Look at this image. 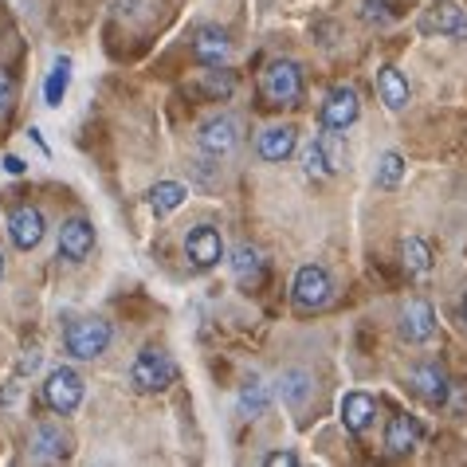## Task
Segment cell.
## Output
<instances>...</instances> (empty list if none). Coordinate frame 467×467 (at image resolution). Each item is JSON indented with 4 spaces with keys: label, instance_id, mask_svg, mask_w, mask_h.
<instances>
[{
    "label": "cell",
    "instance_id": "1",
    "mask_svg": "<svg viewBox=\"0 0 467 467\" xmlns=\"http://www.w3.org/2000/svg\"><path fill=\"white\" fill-rule=\"evenodd\" d=\"M173 381H177V366L165 349H141L134 366H130V385L138 393H165Z\"/></svg>",
    "mask_w": 467,
    "mask_h": 467
},
{
    "label": "cell",
    "instance_id": "2",
    "mask_svg": "<svg viewBox=\"0 0 467 467\" xmlns=\"http://www.w3.org/2000/svg\"><path fill=\"white\" fill-rule=\"evenodd\" d=\"M110 322H102V318H75L67 334H63V346H67V354L71 358H79V361H95L107 354V346H110Z\"/></svg>",
    "mask_w": 467,
    "mask_h": 467
},
{
    "label": "cell",
    "instance_id": "3",
    "mask_svg": "<svg viewBox=\"0 0 467 467\" xmlns=\"http://www.w3.org/2000/svg\"><path fill=\"white\" fill-rule=\"evenodd\" d=\"M259 90H264V99L271 107H295V102L303 99V71H298V63H291V59L267 63Z\"/></svg>",
    "mask_w": 467,
    "mask_h": 467
},
{
    "label": "cell",
    "instance_id": "4",
    "mask_svg": "<svg viewBox=\"0 0 467 467\" xmlns=\"http://www.w3.org/2000/svg\"><path fill=\"white\" fill-rule=\"evenodd\" d=\"M83 393H87V385L71 366L51 369L47 381H44V400H47V409L56 412V417H71V412L83 405Z\"/></svg>",
    "mask_w": 467,
    "mask_h": 467
},
{
    "label": "cell",
    "instance_id": "5",
    "mask_svg": "<svg viewBox=\"0 0 467 467\" xmlns=\"http://www.w3.org/2000/svg\"><path fill=\"white\" fill-rule=\"evenodd\" d=\"M295 306L298 310H322L330 303V291H334V283L327 275V267H318V264H303L298 267V275H295Z\"/></svg>",
    "mask_w": 467,
    "mask_h": 467
},
{
    "label": "cell",
    "instance_id": "6",
    "mask_svg": "<svg viewBox=\"0 0 467 467\" xmlns=\"http://www.w3.org/2000/svg\"><path fill=\"white\" fill-rule=\"evenodd\" d=\"M361 114V99L354 87H334L327 102H322V130H334V134H346L349 126L358 122Z\"/></svg>",
    "mask_w": 467,
    "mask_h": 467
},
{
    "label": "cell",
    "instance_id": "7",
    "mask_svg": "<svg viewBox=\"0 0 467 467\" xmlns=\"http://www.w3.org/2000/svg\"><path fill=\"white\" fill-rule=\"evenodd\" d=\"M397 334H400V342H409V346H420L428 342L436 334V310L428 298H409V306L400 310V322H397Z\"/></svg>",
    "mask_w": 467,
    "mask_h": 467
},
{
    "label": "cell",
    "instance_id": "8",
    "mask_svg": "<svg viewBox=\"0 0 467 467\" xmlns=\"http://www.w3.org/2000/svg\"><path fill=\"white\" fill-rule=\"evenodd\" d=\"M197 146L204 153H213V158H224V153H232L240 146V119H236V114H216V119H209L201 126V134H197Z\"/></svg>",
    "mask_w": 467,
    "mask_h": 467
},
{
    "label": "cell",
    "instance_id": "9",
    "mask_svg": "<svg viewBox=\"0 0 467 467\" xmlns=\"http://www.w3.org/2000/svg\"><path fill=\"white\" fill-rule=\"evenodd\" d=\"M185 255L197 271H209L224 259V240H220V232L213 224H197V228H189V236H185Z\"/></svg>",
    "mask_w": 467,
    "mask_h": 467
},
{
    "label": "cell",
    "instance_id": "10",
    "mask_svg": "<svg viewBox=\"0 0 467 467\" xmlns=\"http://www.w3.org/2000/svg\"><path fill=\"white\" fill-rule=\"evenodd\" d=\"M8 236H12V244H16L20 252L40 248V240L47 236V220H44V213L36 209V204H20V209L8 216Z\"/></svg>",
    "mask_w": 467,
    "mask_h": 467
},
{
    "label": "cell",
    "instance_id": "11",
    "mask_svg": "<svg viewBox=\"0 0 467 467\" xmlns=\"http://www.w3.org/2000/svg\"><path fill=\"white\" fill-rule=\"evenodd\" d=\"M90 252H95V228H90V220L87 216L63 220V228H59V259H67V264H83Z\"/></svg>",
    "mask_w": 467,
    "mask_h": 467
},
{
    "label": "cell",
    "instance_id": "12",
    "mask_svg": "<svg viewBox=\"0 0 467 467\" xmlns=\"http://www.w3.org/2000/svg\"><path fill=\"white\" fill-rule=\"evenodd\" d=\"M409 385H412V393H417L424 405H432V409H440V405H448V373H444V366L440 361H424V366H417L409 373Z\"/></svg>",
    "mask_w": 467,
    "mask_h": 467
},
{
    "label": "cell",
    "instance_id": "13",
    "mask_svg": "<svg viewBox=\"0 0 467 467\" xmlns=\"http://www.w3.org/2000/svg\"><path fill=\"white\" fill-rule=\"evenodd\" d=\"M420 28L451 36V40H467V8L456 5V0H436V8H428V16H424Z\"/></svg>",
    "mask_w": 467,
    "mask_h": 467
},
{
    "label": "cell",
    "instance_id": "14",
    "mask_svg": "<svg viewBox=\"0 0 467 467\" xmlns=\"http://www.w3.org/2000/svg\"><path fill=\"white\" fill-rule=\"evenodd\" d=\"M228 51H232V40L216 24H204V28H197V36H192V56H197V63H204V67H220V63L228 59Z\"/></svg>",
    "mask_w": 467,
    "mask_h": 467
},
{
    "label": "cell",
    "instance_id": "15",
    "mask_svg": "<svg viewBox=\"0 0 467 467\" xmlns=\"http://www.w3.org/2000/svg\"><path fill=\"white\" fill-rule=\"evenodd\" d=\"M298 146V130L295 126H267L264 134H259L255 141V150H259V158L264 161H287L291 153Z\"/></svg>",
    "mask_w": 467,
    "mask_h": 467
},
{
    "label": "cell",
    "instance_id": "16",
    "mask_svg": "<svg viewBox=\"0 0 467 467\" xmlns=\"http://www.w3.org/2000/svg\"><path fill=\"white\" fill-rule=\"evenodd\" d=\"M338 412H342L346 432L361 436V432H369L373 417H378V405H373V397H369V393H346V397H342V405H338Z\"/></svg>",
    "mask_w": 467,
    "mask_h": 467
},
{
    "label": "cell",
    "instance_id": "17",
    "mask_svg": "<svg viewBox=\"0 0 467 467\" xmlns=\"http://www.w3.org/2000/svg\"><path fill=\"white\" fill-rule=\"evenodd\" d=\"M32 456L36 460H63L71 451V436L63 432V428H56V424H40L32 432Z\"/></svg>",
    "mask_w": 467,
    "mask_h": 467
},
{
    "label": "cell",
    "instance_id": "18",
    "mask_svg": "<svg viewBox=\"0 0 467 467\" xmlns=\"http://www.w3.org/2000/svg\"><path fill=\"white\" fill-rule=\"evenodd\" d=\"M417 440H420V424L412 420V417H393L389 420V428H385V451L389 456H409L412 448H417Z\"/></svg>",
    "mask_w": 467,
    "mask_h": 467
},
{
    "label": "cell",
    "instance_id": "19",
    "mask_svg": "<svg viewBox=\"0 0 467 467\" xmlns=\"http://www.w3.org/2000/svg\"><path fill=\"white\" fill-rule=\"evenodd\" d=\"M378 95L389 110H405L409 107V79L400 75L393 63H385V67L378 71Z\"/></svg>",
    "mask_w": 467,
    "mask_h": 467
},
{
    "label": "cell",
    "instance_id": "20",
    "mask_svg": "<svg viewBox=\"0 0 467 467\" xmlns=\"http://www.w3.org/2000/svg\"><path fill=\"white\" fill-rule=\"evenodd\" d=\"M267 409H271V389H267V381L248 378V381L240 385V412L248 420H255V417H264Z\"/></svg>",
    "mask_w": 467,
    "mask_h": 467
},
{
    "label": "cell",
    "instance_id": "21",
    "mask_svg": "<svg viewBox=\"0 0 467 467\" xmlns=\"http://www.w3.org/2000/svg\"><path fill=\"white\" fill-rule=\"evenodd\" d=\"M185 197H189L185 185H177V181H158V185L150 189V209H153V216H170L185 204Z\"/></svg>",
    "mask_w": 467,
    "mask_h": 467
},
{
    "label": "cell",
    "instance_id": "22",
    "mask_svg": "<svg viewBox=\"0 0 467 467\" xmlns=\"http://www.w3.org/2000/svg\"><path fill=\"white\" fill-rule=\"evenodd\" d=\"M67 87H71V59H56L51 63V71H47V83H44V102L47 107H59L63 95H67Z\"/></svg>",
    "mask_w": 467,
    "mask_h": 467
},
{
    "label": "cell",
    "instance_id": "23",
    "mask_svg": "<svg viewBox=\"0 0 467 467\" xmlns=\"http://www.w3.org/2000/svg\"><path fill=\"white\" fill-rule=\"evenodd\" d=\"M232 271H236L240 283H255L259 275H264V255H259V248H252V244H240V248L232 252Z\"/></svg>",
    "mask_w": 467,
    "mask_h": 467
},
{
    "label": "cell",
    "instance_id": "24",
    "mask_svg": "<svg viewBox=\"0 0 467 467\" xmlns=\"http://www.w3.org/2000/svg\"><path fill=\"white\" fill-rule=\"evenodd\" d=\"M405 271L409 275H428V271H432V248H428L420 236L405 240Z\"/></svg>",
    "mask_w": 467,
    "mask_h": 467
},
{
    "label": "cell",
    "instance_id": "25",
    "mask_svg": "<svg viewBox=\"0 0 467 467\" xmlns=\"http://www.w3.org/2000/svg\"><path fill=\"white\" fill-rule=\"evenodd\" d=\"M400 177H405V158H400L397 150H389L381 153V161H378V189H397L400 185Z\"/></svg>",
    "mask_w": 467,
    "mask_h": 467
},
{
    "label": "cell",
    "instance_id": "26",
    "mask_svg": "<svg viewBox=\"0 0 467 467\" xmlns=\"http://www.w3.org/2000/svg\"><path fill=\"white\" fill-rule=\"evenodd\" d=\"M306 393H310V373L306 369H287L283 373V400H287V405H303Z\"/></svg>",
    "mask_w": 467,
    "mask_h": 467
},
{
    "label": "cell",
    "instance_id": "27",
    "mask_svg": "<svg viewBox=\"0 0 467 467\" xmlns=\"http://www.w3.org/2000/svg\"><path fill=\"white\" fill-rule=\"evenodd\" d=\"M303 173L310 181L330 177V165H327V150H322V141H310V146L303 150Z\"/></svg>",
    "mask_w": 467,
    "mask_h": 467
},
{
    "label": "cell",
    "instance_id": "28",
    "mask_svg": "<svg viewBox=\"0 0 467 467\" xmlns=\"http://www.w3.org/2000/svg\"><path fill=\"white\" fill-rule=\"evenodd\" d=\"M204 90H209L213 99L220 102H228L232 99V90H236V79H232V71H204Z\"/></svg>",
    "mask_w": 467,
    "mask_h": 467
},
{
    "label": "cell",
    "instance_id": "29",
    "mask_svg": "<svg viewBox=\"0 0 467 467\" xmlns=\"http://www.w3.org/2000/svg\"><path fill=\"white\" fill-rule=\"evenodd\" d=\"M393 16H397L393 0H366V5H361V20H366V24H385Z\"/></svg>",
    "mask_w": 467,
    "mask_h": 467
},
{
    "label": "cell",
    "instance_id": "30",
    "mask_svg": "<svg viewBox=\"0 0 467 467\" xmlns=\"http://www.w3.org/2000/svg\"><path fill=\"white\" fill-rule=\"evenodd\" d=\"M318 141H322V150H327V165H330V173H338L342 165H346V146L338 141V134L330 130V134H327V138H318Z\"/></svg>",
    "mask_w": 467,
    "mask_h": 467
},
{
    "label": "cell",
    "instance_id": "31",
    "mask_svg": "<svg viewBox=\"0 0 467 467\" xmlns=\"http://www.w3.org/2000/svg\"><path fill=\"white\" fill-rule=\"evenodd\" d=\"M12 99H16V83L8 79V71H0V110H8Z\"/></svg>",
    "mask_w": 467,
    "mask_h": 467
},
{
    "label": "cell",
    "instance_id": "32",
    "mask_svg": "<svg viewBox=\"0 0 467 467\" xmlns=\"http://www.w3.org/2000/svg\"><path fill=\"white\" fill-rule=\"evenodd\" d=\"M267 467H298V456L295 451H271V456H264Z\"/></svg>",
    "mask_w": 467,
    "mask_h": 467
},
{
    "label": "cell",
    "instance_id": "33",
    "mask_svg": "<svg viewBox=\"0 0 467 467\" xmlns=\"http://www.w3.org/2000/svg\"><path fill=\"white\" fill-rule=\"evenodd\" d=\"M40 369V349H24V358H20V373H36Z\"/></svg>",
    "mask_w": 467,
    "mask_h": 467
},
{
    "label": "cell",
    "instance_id": "34",
    "mask_svg": "<svg viewBox=\"0 0 467 467\" xmlns=\"http://www.w3.org/2000/svg\"><path fill=\"white\" fill-rule=\"evenodd\" d=\"M5 170H8L12 177H20V173H24V161L16 158V153H5Z\"/></svg>",
    "mask_w": 467,
    "mask_h": 467
},
{
    "label": "cell",
    "instance_id": "35",
    "mask_svg": "<svg viewBox=\"0 0 467 467\" xmlns=\"http://www.w3.org/2000/svg\"><path fill=\"white\" fill-rule=\"evenodd\" d=\"M460 315H463V322H467V291H463V303H460Z\"/></svg>",
    "mask_w": 467,
    "mask_h": 467
},
{
    "label": "cell",
    "instance_id": "36",
    "mask_svg": "<svg viewBox=\"0 0 467 467\" xmlns=\"http://www.w3.org/2000/svg\"><path fill=\"white\" fill-rule=\"evenodd\" d=\"M0 279H5V255H0Z\"/></svg>",
    "mask_w": 467,
    "mask_h": 467
}]
</instances>
